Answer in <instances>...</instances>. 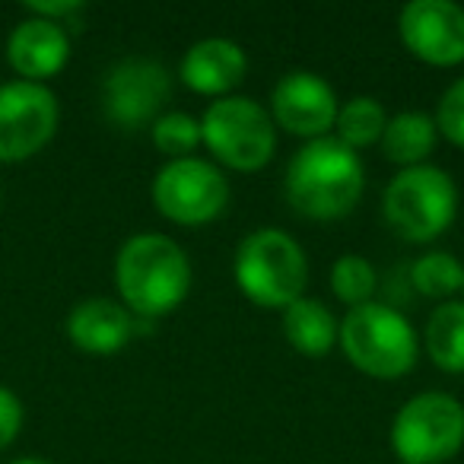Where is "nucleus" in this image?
<instances>
[{
  "label": "nucleus",
  "mask_w": 464,
  "mask_h": 464,
  "mask_svg": "<svg viewBox=\"0 0 464 464\" xmlns=\"http://www.w3.org/2000/svg\"><path fill=\"white\" fill-rule=\"evenodd\" d=\"M115 286L121 305L140 322L172 315L191 293V261L162 232H137L115 255Z\"/></svg>",
  "instance_id": "f257e3e1"
},
{
  "label": "nucleus",
  "mask_w": 464,
  "mask_h": 464,
  "mask_svg": "<svg viewBox=\"0 0 464 464\" xmlns=\"http://www.w3.org/2000/svg\"><path fill=\"white\" fill-rule=\"evenodd\" d=\"M286 200L309 219H341L356 210L366 191V166L360 153L334 134L305 140L284 172Z\"/></svg>",
  "instance_id": "f03ea898"
},
{
  "label": "nucleus",
  "mask_w": 464,
  "mask_h": 464,
  "mask_svg": "<svg viewBox=\"0 0 464 464\" xmlns=\"http://www.w3.org/2000/svg\"><path fill=\"white\" fill-rule=\"evenodd\" d=\"M232 277L252 305L284 312L286 305L305 296L309 258L290 232L265 226L239 242L232 258Z\"/></svg>",
  "instance_id": "7ed1b4c3"
},
{
  "label": "nucleus",
  "mask_w": 464,
  "mask_h": 464,
  "mask_svg": "<svg viewBox=\"0 0 464 464\" xmlns=\"http://www.w3.org/2000/svg\"><path fill=\"white\" fill-rule=\"evenodd\" d=\"M343 356L350 366L369 379H401L417 366L420 341L411 318L388 303H366L347 309L337 331Z\"/></svg>",
  "instance_id": "20e7f679"
},
{
  "label": "nucleus",
  "mask_w": 464,
  "mask_h": 464,
  "mask_svg": "<svg viewBox=\"0 0 464 464\" xmlns=\"http://www.w3.org/2000/svg\"><path fill=\"white\" fill-rule=\"evenodd\" d=\"M382 217L404 242H436L458 217V188L445 169H401L382 191Z\"/></svg>",
  "instance_id": "39448f33"
},
{
  "label": "nucleus",
  "mask_w": 464,
  "mask_h": 464,
  "mask_svg": "<svg viewBox=\"0 0 464 464\" xmlns=\"http://www.w3.org/2000/svg\"><path fill=\"white\" fill-rule=\"evenodd\" d=\"M200 147L236 172H258L277 153V128L271 111L252 96L213 99L200 115Z\"/></svg>",
  "instance_id": "423d86ee"
},
{
  "label": "nucleus",
  "mask_w": 464,
  "mask_h": 464,
  "mask_svg": "<svg viewBox=\"0 0 464 464\" xmlns=\"http://www.w3.org/2000/svg\"><path fill=\"white\" fill-rule=\"evenodd\" d=\"M392 449L404 464H445L464 449V404L449 392H420L392 420Z\"/></svg>",
  "instance_id": "0eeeda50"
},
{
  "label": "nucleus",
  "mask_w": 464,
  "mask_h": 464,
  "mask_svg": "<svg viewBox=\"0 0 464 464\" xmlns=\"http://www.w3.org/2000/svg\"><path fill=\"white\" fill-rule=\"evenodd\" d=\"M229 179L223 169L200 156L169 160L150 185L156 213L175 226L213 223L229 207Z\"/></svg>",
  "instance_id": "6e6552de"
},
{
  "label": "nucleus",
  "mask_w": 464,
  "mask_h": 464,
  "mask_svg": "<svg viewBox=\"0 0 464 464\" xmlns=\"http://www.w3.org/2000/svg\"><path fill=\"white\" fill-rule=\"evenodd\" d=\"M61 105L45 83L10 80L0 86V162H26L58 134Z\"/></svg>",
  "instance_id": "1a4fd4ad"
},
{
  "label": "nucleus",
  "mask_w": 464,
  "mask_h": 464,
  "mask_svg": "<svg viewBox=\"0 0 464 464\" xmlns=\"http://www.w3.org/2000/svg\"><path fill=\"white\" fill-rule=\"evenodd\" d=\"M172 96V77L153 58H124L102 80V109L124 130L153 124Z\"/></svg>",
  "instance_id": "9d476101"
},
{
  "label": "nucleus",
  "mask_w": 464,
  "mask_h": 464,
  "mask_svg": "<svg viewBox=\"0 0 464 464\" xmlns=\"http://www.w3.org/2000/svg\"><path fill=\"white\" fill-rule=\"evenodd\" d=\"M398 35L430 67L464 64V7L455 0H411L398 14Z\"/></svg>",
  "instance_id": "9b49d317"
},
{
  "label": "nucleus",
  "mask_w": 464,
  "mask_h": 464,
  "mask_svg": "<svg viewBox=\"0 0 464 464\" xmlns=\"http://www.w3.org/2000/svg\"><path fill=\"white\" fill-rule=\"evenodd\" d=\"M337 102L334 86L312 71H290L277 80L271 92V121L274 128H284L286 134L318 140L334 130Z\"/></svg>",
  "instance_id": "f8f14e48"
},
{
  "label": "nucleus",
  "mask_w": 464,
  "mask_h": 464,
  "mask_svg": "<svg viewBox=\"0 0 464 464\" xmlns=\"http://www.w3.org/2000/svg\"><path fill=\"white\" fill-rule=\"evenodd\" d=\"M7 61L20 73V80L45 83V80L58 77L71 61V35L61 23L26 16L10 33Z\"/></svg>",
  "instance_id": "ddd939ff"
},
{
  "label": "nucleus",
  "mask_w": 464,
  "mask_h": 464,
  "mask_svg": "<svg viewBox=\"0 0 464 464\" xmlns=\"http://www.w3.org/2000/svg\"><path fill=\"white\" fill-rule=\"evenodd\" d=\"M248 54L239 42L213 35V39L194 42L179 64V77L198 96L226 99L246 80Z\"/></svg>",
  "instance_id": "4468645a"
},
{
  "label": "nucleus",
  "mask_w": 464,
  "mask_h": 464,
  "mask_svg": "<svg viewBox=\"0 0 464 464\" xmlns=\"http://www.w3.org/2000/svg\"><path fill=\"white\" fill-rule=\"evenodd\" d=\"M64 328L80 353L111 356L130 343V337L137 331V318L118 299L90 296L73 305Z\"/></svg>",
  "instance_id": "2eb2a0df"
},
{
  "label": "nucleus",
  "mask_w": 464,
  "mask_h": 464,
  "mask_svg": "<svg viewBox=\"0 0 464 464\" xmlns=\"http://www.w3.org/2000/svg\"><path fill=\"white\" fill-rule=\"evenodd\" d=\"M280 315H284L280 318L284 322V337L296 353L309 356V360H322L337 347L341 322L322 299L303 296L293 305H286Z\"/></svg>",
  "instance_id": "dca6fc26"
},
{
  "label": "nucleus",
  "mask_w": 464,
  "mask_h": 464,
  "mask_svg": "<svg viewBox=\"0 0 464 464\" xmlns=\"http://www.w3.org/2000/svg\"><path fill=\"white\" fill-rule=\"evenodd\" d=\"M436 140H439V130L432 115H426V111H398V115L388 118L379 147L388 162H394L401 169H411V166H423L430 160L432 150H436Z\"/></svg>",
  "instance_id": "f3484780"
},
{
  "label": "nucleus",
  "mask_w": 464,
  "mask_h": 464,
  "mask_svg": "<svg viewBox=\"0 0 464 464\" xmlns=\"http://www.w3.org/2000/svg\"><path fill=\"white\" fill-rule=\"evenodd\" d=\"M426 356L442 372H464V299L439 303L423 328Z\"/></svg>",
  "instance_id": "a211bd4d"
},
{
  "label": "nucleus",
  "mask_w": 464,
  "mask_h": 464,
  "mask_svg": "<svg viewBox=\"0 0 464 464\" xmlns=\"http://www.w3.org/2000/svg\"><path fill=\"white\" fill-rule=\"evenodd\" d=\"M385 124H388V111L379 99L353 96L341 105V111H337L334 137L341 143H347L350 150L360 153V150H366V147H372V143L382 140Z\"/></svg>",
  "instance_id": "6ab92c4d"
},
{
  "label": "nucleus",
  "mask_w": 464,
  "mask_h": 464,
  "mask_svg": "<svg viewBox=\"0 0 464 464\" xmlns=\"http://www.w3.org/2000/svg\"><path fill=\"white\" fill-rule=\"evenodd\" d=\"M411 284L426 299H442L455 296L464 284V265L451 252H426L413 261L411 267Z\"/></svg>",
  "instance_id": "aec40b11"
},
{
  "label": "nucleus",
  "mask_w": 464,
  "mask_h": 464,
  "mask_svg": "<svg viewBox=\"0 0 464 464\" xmlns=\"http://www.w3.org/2000/svg\"><path fill=\"white\" fill-rule=\"evenodd\" d=\"M331 293L341 299L343 305L356 309V305H366L375 299L379 290V274L369 265L362 255H341V258L331 265Z\"/></svg>",
  "instance_id": "412c9836"
},
{
  "label": "nucleus",
  "mask_w": 464,
  "mask_h": 464,
  "mask_svg": "<svg viewBox=\"0 0 464 464\" xmlns=\"http://www.w3.org/2000/svg\"><path fill=\"white\" fill-rule=\"evenodd\" d=\"M150 140L169 160L194 156V150L200 147V118L188 115V111H162L150 124Z\"/></svg>",
  "instance_id": "4be33fe9"
},
{
  "label": "nucleus",
  "mask_w": 464,
  "mask_h": 464,
  "mask_svg": "<svg viewBox=\"0 0 464 464\" xmlns=\"http://www.w3.org/2000/svg\"><path fill=\"white\" fill-rule=\"evenodd\" d=\"M432 121H436V130L451 147L464 150V77H458L455 83L439 96Z\"/></svg>",
  "instance_id": "5701e85b"
},
{
  "label": "nucleus",
  "mask_w": 464,
  "mask_h": 464,
  "mask_svg": "<svg viewBox=\"0 0 464 464\" xmlns=\"http://www.w3.org/2000/svg\"><path fill=\"white\" fill-rule=\"evenodd\" d=\"M23 420H26L23 401L7 385H0V451L16 442V436L23 430Z\"/></svg>",
  "instance_id": "b1692460"
},
{
  "label": "nucleus",
  "mask_w": 464,
  "mask_h": 464,
  "mask_svg": "<svg viewBox=\"0 0 464 464\" xmlns=\"http://www.w3.org/2000/svg\"><path fill=\"white\" fill-rule=\"evenodd\" d=\"M29 16H39V20H52V23H61L64 26L67 16H77L83 10L80 0H33L26 4Z\"/></svg>",
  "instance_id": "393cba45"
},
{
  "label": "nucleus",
  "mask_w": 464,
  "mask_h": 464,
  "mask_svg": "<svg viewBox=\"0 0 464 464\" xmlns=\"http://www.w3.org/2000/svg\"><path fill=\"white\" fill-rule=\"evenodd\" d=\"M14 464H52V461H42V458H20V461Z\"/></svg>",
  "instance_id": "a878e982"
},
{
  "label": "nucleus",
  "mask_w": 464,
  "mask_h": 464,
  "mask_svg": "<svg viewBox=\"0 0 464 464\" xmlns=\"http://www.w3.org/2000/svg\"><path fill=\"white\" fill-rule=\"evenodd\" d=\"M461 293H464V284H461Z\"/></svg>",
  "instance_id": "bb28decb"
},
{
  "label": "nucleus",
  "mask_w": 464,
  "mask_h": 464,
  "mask_svg": "<svg viewBox=\"0 0 464 464\" xmlns=\"http://www.w3.org/2000/svg\"><path fill=\"white\" fill-rule=\"evenodd\" d=\"M398 464H404V461H398Z\"/></svg>",
  "instance_id": "cd10ccee"
}]
</instances>
